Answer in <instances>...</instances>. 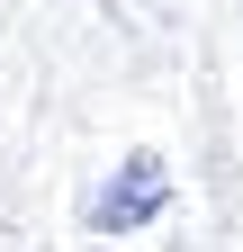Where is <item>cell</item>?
Segmentation results:
<instances>
[{
    "instance_id": "6da1fadb",
    "label": "cell",
    "mask_w": 243,
    "mask_h": 252,
    "mask_svg": "<svg viewBox=\"0 0 243 252\" xmlns=\"http://www.w3.org/2000/svg\"><path fill=\"white\" fill-rule=\"evenodd\" d=\"M162 207H171V171H162V153H126V162H117V180L90 198V225H99V234H135V225H153Z\"/></svg>"
}]
</instances>
